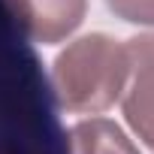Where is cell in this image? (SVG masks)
I'll use <instances>...</instances> for the list:
<instances>
[{
  "label": "cell",
  "instance_id": "1",
  "mask_svg": "<svg viewBox=\"0 0 154 154\" xmlns=\"http://www.w3.org/2000/svg\"><path fill=\"white\" fill-rule=\"evenodd\" d=\"M0 154H72L54 85L9 0H0Z\"/></svg>",
  "mask_w": 154,
  "mask_h": 154
},
{
  "label": "cell",
  "instance_id": "2",
  "mask_svg": "<svg viewBox=\"0 0 154 154\" xmlns=\"http://www.w3.org/2000/svg\"><path fill=\"white\" fill-rule=\"evenodd\" d=\"M130 79L127 42H118L106 33H88L69 42L51 72L57 103L79 115H97L121 100Z\"/></svg>",
  "mask_w": 154,
  "mask_h": 154
},
{
  "label": "cell",
  "instance_id": "3",
  "mask_svg": "<svg viewBox=\"0 0 154 154\" xmlns=\"http://www.w3.org/2000/svg\"><path fill=\"white\" fill-rule=\"evenodd\" d=\"M130 88H124V118L133 133L154 148V33L127 39Z\"/></svg>",
  "mask_w": 154,
  "mask_h": 154
},
{
  "label": "cell",
  "instance_id": "4",
  "mask_svg": "<svg viewBox=\"0 0 154 154\" xmlns=\"http://www.w3.org/2000/svg\"><path fill=\"white\" fill-rule=\"evenodd\" d=\"M9 3L18 21L24 24L27 36L42 45L66 39L82 24L88 9V0H9Z\"/></svg>",
  "mask_w": 154,
  "mask_h": 154
},
{
  "label": "cell",
  "instance_id": "5",
  "mask_svg": "<svg viewBox=\"0 0 154 154\" xmlns=\"http://www.w3.org/2000/svg\"><path fill=\"white\" fill-rule=\"evenodd\" d=\"M72 154H139L133 139L109 118H85L69 130Z\"/></svg>",
  "mask_w": 154,
  "mask_h": 154
},
{
  "label": "cell",
  "instance_id": "6",
  "mask_svg": "<svg viewBox=\"0 0 154 154\" xmlns=\"http://www.w3.org/2000/svg\"><path fill=\"white\" fill-rule=\"evenodd\" d=\"M106 6L130 24H154V0H106Z\"/></svg>",
  "mask_w": 154,
  "mask_h": 154
}]
</instances>
